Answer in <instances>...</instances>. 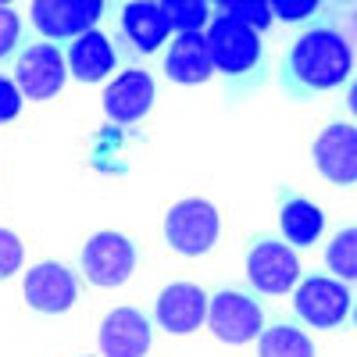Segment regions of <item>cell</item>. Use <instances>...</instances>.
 Segmentation results:
<instances>
[{
	"instance_id": "cell-12",
	"label": "cell",
	"mask_w": 357,
	"mask_h": 357,
	"mask_svg": "<svg viewBox=\"0 0 357 357\" xmlns=\"http://www.w3.org/2000/svg\"><path fill=\"white\" fill-rule=\"evenodd\" d=\"M154 343V325L151 314H143L132 304H122L104 314L97 329L100 357H146Z\"/></svg>"
},
{
	"instance_id": "cell-17",
	"label": "cell",
	"mask_w": 357,
	"mask_h": 357,
	"mask_svg": "<svg viewBox=\"0 0 357 357\" xmlns=\"http://www.w3.org/2000/svg\"><path fill=\"white\" fill-rule=\"evenodd\" d=\"M211 54H207L204 33H178L165 54V75L183 86H200L211 79Z\"/></svg>"
},
{
	"instance_id": "cell-22",
	"label": "cell",
	"mask_w": 357,
	"mask_h": 357,
	"mask_svg": "<svg viewBox=\"0 0 357 357\" xmlns=\"http://www.w3.org/2000/svg\"><path fill=\"white\" fill-rule=\"evenodd\" d=\"M218 15L254 29V33H261V29H268L275 22L272 18V4H264V0H225V4H218Z\"/></svg>"
},
{
	"instance_id": "cell-11",
	"label": "cell",
	"mask_w": 357,
	"mask_h": 357,
	"mask_svg": "<svg viewBox=\"0 0 357 357\" xmlns=\"http://www.w3.org/2000/svg\"><path fill=\"white\" fill-rule=\"evenodd\" d=\"M207 321V293L197 282H172L158 293L151 325L165 336H193Z\"/></svg>"
},
{
	"instance_id": "cell-1",
	"label": "cell",
	"mask_w": 357,
	"mask_h": 357,
	"mask_svg": "<svg viewBox=\"0 0 357 357\" xmlns=\"http://www.w3.org/2000/svg\"><path fill=\"white\" fill-rule=\"evenodd\" d=\"M354 47L336 22H318L293 40L279 82L293 100H311L350 82Z\"/></svg>"
},
{
	"instance_id": "cell-24",
	"label": "cell",
	"mask_w": 357,
	"mask_h": 357,
	"mask_svg": "<svg viewBox=\"0 0 357 357\" xmlns=\"http://www.w3.org/2000/svg\"><path fill=\"white\" fill-rule=\"evenodd\" d=\"M25 264V243L22 236L0 225V279H11L15 272H22Z\"/></svg>"
},
{
	"instance_id": "cell-26",
	"label": "cell",
	"mask_w": 357,
	"mask_h": 357,
	"mask_svg": "<svg viewBox=\"0 0 357 357\" xmlns=\"http://www.w3.org/2000/svg\"><path fill=\"white\" fill-rule=\"evenodd\" d=\"M321 11V4L314 0H279L272 4V18H282V22H304V18H314Z\"/></svg>"
},
{
	"instance_id": "cell-7",
	"label": "cell",
	"mask_w": 357,
	"mask_h": 357,
	"mask_svg": "<svg viewBox=\"0 0 357 357\" xmlns=\"http://www.w3.org/2000/svg\"><path fill=\"white\" fill-rule=\"evenodd\" d=\"M293 311L307 329L333 333L350 321V311H354L350 286L333 275H307L293 286Z\"/></svg>"
},
{
	"instance_id": "cell-13",
	"label": "cell",
	"mask_w": 357,
	"mask_h": 357,
	"mask_svg": "<svg viewBox=\"0 0 357 357\" xmlns=\"http://www.w3.org/2000/svg\"><path fill=\"white\" fill-rule=\"evenodd\" d=\"M318 175L329 186H354L357 178V132L350 122H329L311 146Z\"/></svg>"
},
{
	"instance_id": "cell-6",
	"label": "cell",
	"mask_w": 357,
	"mask_h": 357,
	"mask_svg": "<svg viewBox=\"0 0 357 357\" xmlns=\"http://www.w3.org/2000/svg\"><path fill=\"white\" fill-rule=\"evenodd\" d=\"M11 82L25 100H54L68 82V65L57 43H22L11 57Z\"/></svg>"
},
{
	"instance_id": "cell-23",
	"label": "cell",
	"mask_w": 357,
	"mask_h": 357,
	"mask_svg": "<svg viewBox=\"0 0 357 357\" xmlns=\"http://www.w3.org/2000/svg\"><path fill=\"white\" fill-rule=\"evenodd\" d=\"M22 47V15L8 4H0V65L11 61Z\"/></svg>"
},
{
	"instance_id": "cell-27",
	"label": "cell",
	"mask_w": 357,
	"mask_h": 357,
	"mask_svg": "<svg viewBox=\"0 0 357 357\" xmlns=\"http://www.w3.org/2000/svg\"><path fill=\"white\" fill-rule=\"evenodd\" d=\"M72 357H93V354H72Z\"/></svg>"
},
{
	"instance_id": "cell-2",
	"label": "cell",
	"mask_w": 357,
	"mask_h": 357,
	"mask_svg": "<svg viewBox=\"0 0 357 357\" xmlns=\"http://www.w3.org/2000/svg\"><path fill=\"white\" fill-rule=\"evenodd\" d=\"M222 240V211L207 197L175 200L161 218V243L168 254L197 261L207 257Z\"/></svg>"
},
{
	"instance_id": "cell-21",
	"label": "cell",
	"mask_w": 357,
	"mask_h": 357,
	"mask_svg": "<svg viewBox=\"0 0 357 357\" xmlns=\"http://www.w3.org/2000/svg\"><path fill=\"white\" fill-rule=\"evenodd\" d=\"M158 8L168 29H178V33H200V25L211 22V4H204V0H165Z\"/></svg>"
},
{
	"instance_id": "cell-3",
	"label": "cell",
	"mask_w": 357,
	"mask_h": 357,
	"mask_svg": "<svg viewBox=\"0 0 357 357\" xmlns=\"http://www.w3.org/2000/svg\"><path fill=\"white\" fill-rule=\"evenodd\" d=\"M204 40H207V54H211V68L222 72L229 82L261 79V68H264L261 33H254V29L232 22V18L211 15Z\"/></svg>"
},
{
	"instance_id": "cell-16",
	"label": "cell",
	"mask_w": 357,
	"mask_h": 357,
	"mask_svg": "<svg viewBox=\"0 0 357 357\" xmlns=\"http://www.w3.org/2000/svg\"><path fill=\"white\" fill-rule=\"evenodd\" d=\"M279 240H286L289 247H314L325 232V211L301 197V193H282L279 200Z\"/></svg>"
},
{
	"instance_id": "cell-4",
	"label": "cell",
	"mask_w": 357,
	"mask_h": 357,
	"mask_svg": "<svg viewBox=\"0 0 357 357\" xmlns=\"http://www.w3.org/2000/svg\"><path fill=\"white\" fill-rule=\"evenodd\" d=\"M207 333H211L222 347L243 350L257 343L264 329V307L257 301V293L240 289V286H222L207 296Z\"/></svg>"
},
{
	"instance_id": "cell-5",
	"label": "cell",
	"mask_w": 357,
	"mask_h": 357,
	"mask_svg": "<svg viewBox=\"0 0 357 357\" xmlns=\"http://www.w3.org/2000/svg\"><path fill=\"white\" fill-rule=\"evenodd\" d=\"M79 268L97 289H118L126 286L139 268V243L129 232L100 229L86 236L79 247Z\"/></svg>"
},
{
	"instance_id": "cell-19",
	"label": "cell",
	"mask_w": 357,
	"mask_h": 357,
	"mask_svg": "<svg viewBox=\"0 0 357 357\" xmlns=\"http://www.w3.org/2000/svg\"><path fill=\"white\" fill-rule=\"evenodd\" d=\"M257 357H321V350L296 321H272L257 336Z\"/></svg>"
},
{
	"instance_id": "cell-8",
	"label": "cell",
	"mask_w": 357,
	"mask_h": 357,
	"mask_svg": "<svg viewBox=\"0 0 357 357\" xmlns=\"http://www.w3.org/2000/svg\"><path fill=\"white\" fill-rule=\"evenodd\" d=\"M304 279L296 250L279 236H257L247 247V282L261 296H286Z\"/></svg>"
},
{
	"instance_id": "cell-25",
	"label": "cell",
	"mask_w": 357,
	"mask_h": 357,
	"mask_svg": "<svg viewBox=\"0 0 357 357\" xmlns=\"http://www.w3.org/2000/svg\"><path fill=\"white\" fill-rule=\"evenodd\" d=\"M25 97L18 93V86L11 82V75H0V126H11L22 114Z\"/></svg>"
},
{
	"instance_id": "cell-14",
	"label": "cell",
	"mask_w": 357,
	"mask_h": 357,
	"mask_svg": "<svg viewBox=\"0 0 357 357\" xmlns=\"http://www.w3.org/2000/svg\"><path fill=\"white\" fill-rule=\"evenodd\" d=\"M154 100H158V86H154L151 72H143V68L122 72L104 89V111L118 126L143 122V118L154 111Z\"/></svg>"
},
{
	"instance_id": "cell-20",
	"label": "cell",
	"mask_w": 357,
	"mask_h": 357,
	"mask_svg": "<svg viewBox=\"0 0 357 357\" xmlns=\"http://www.w3.org/2000/svg\"><path fill=\"white\" fill-rule=\"evenodd\" d=\"M325 264H329L333 279L340 282H350L357 275V232L354 229H343L333 236V243L325 247Z\"/></svg>"
},
{
	"instance_id": "cell-18",
	"label": "cell",
	"mask_w": 357,
	"mask_h": 357,
	"mask_svg": "<svg viewBox=\"0 0 357 357\" xmlns=\"http://www.w3.org/2000/svg\"><path fill=\"white\" fill-rule=\"evenodd\" d=\"M118 33L132 54H154L168 40V22L158 4H126L118 18Z\"/></svg>"
},
{
	"instance_id": "cell-15",
	"label": "cell",
	"mask_w": 357,
	"mask_h": 357,
	"mask_svg": "<svg viewBox=\"0 0 357 357\" xmlns=\"http://www.w3.org/2000/svg\"><path fill=\"white\" fill-rule=\"evenodd\" d=\"M65 65H68V72L79 82H100V79H107L114 72L118 50H114L111 36H104L100 29H93V33H86V36H79V40L68 43Z\"/></svg>"
},
{
	"instance_id": "cell-10",
	"label": "cell",
	"mask_w": 357,
	"mask_h": 357,
	"mask_svg": "<svg viewBox=\"0 0 357 357\" xmlns=\"http://www.w3.org/2000/svg\"><path fill=\"white\" fill-rule=\"evenodd\" d=\"M100 15H104L100 0H36L29 8V18L47 43H72L93 33Z\"/></svg>"
},
{
	"instance_id": "cell-9",
	"label": "cell",
	"mask_w": 357,
	"mask_h": 357,
	"mask_svg": "<svg viewBox=\"0 0 357 357\" xmlns=\"http://www.w3.org/2000/svg\"><path fill=\"white\" fill-rule=\"evenodd\" d=\"M79 301V279L61 261H40L22 279V304L36 314H65Z\"/></svg>"
}]
</instances>
